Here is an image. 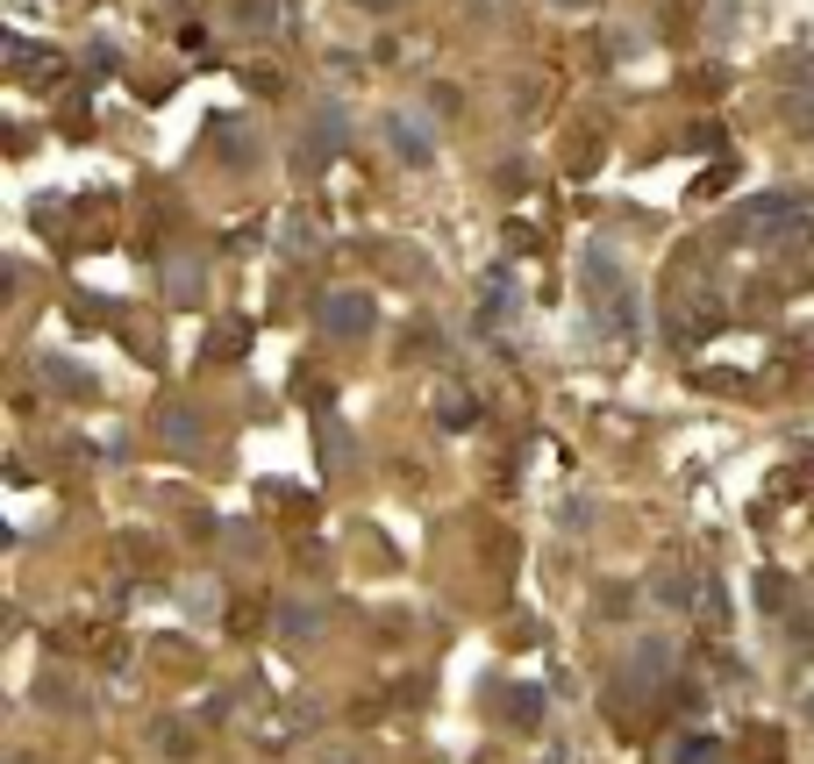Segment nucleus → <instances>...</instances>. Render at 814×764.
Here are the masks:
<instances>
[{
	"label": "nucleus",
	"mask_w": 814,
	"mask_h": 764,
	"mask_svg": "<svg viewBox=\"0 0 814 764\" xmlns=\"http://www.w3.org/2000/svg\"><path fill=\"white\" fill-rule=\"evenodd\" d=\"M586 301H594V322H600V336L614 343V351H628L636 343V301H628V279L614 272V257L608 251H586Z\"/></svg>",
	"instance_id": "obj_1"
},
{
	"label": "nucleus",
	"mask_w": 814,
	"mask_h": 764,
	"mask_svg": "<svg viewBox=\"0 0 814 764\" xmlns=\"http://www.w3.org/2000/svg\"><path fill=\"white\" fill-rule=\"evenodd\" d=\"M807 229V207L786 201V193H758V201L736 207V237L743 243H779V237H800Z\"/></svg>",
	"instance_id": "obj_2"
},
{
	"label": "nucleus",
	"mask_w": 814,
	"mask_h": 764,
	"mask_svg": "<svg viewBox=\"0 0 814 764\" xmlns=\"http://www.w3.org/2000/svg\"><path fill=\"white\" fill-rule=\"evenodd\" d=\"M322 329L329 336H365V329H372V301H365V293H329L322 301Z\"/></svg>",
	"instance_id": "obj_3"
},
{
	"label": "nucleus",
	"mask_w": 814,
	"mask_h": 764,
	"mask_svg": "<svg viewBox=\"0 0 814 764\" xmlns=\"http://www.w3.org/2000/svg\"><path fill=\"white\" fill-rule=\"evenodd\" d=\"M386 137H393V151H400L407 165H429V137L415 129V122H400V115H393V129H386Z\"/></svg>",
	"instance_id": "obj_4"
},
{
	"label": "nucleus",
	"mask_w": 814,
	"mask_h": 764,
	"mask_svg": "<svg viewBox=\"0 0 814 764\" xmlns=\"http://www.w3.org/2000/svg\"><path fill=\"white\" fill-rule=\"evenodd\" d=\"M472 393H443V429H472Z\"/></svg>",
	"instance_id": "obj_5"
},
{
	"label": "nucleus",
	"mask_w": 814,
	"mask_h": 764,
	"mask_svg": "<svg viewBox=\"0 0 814 764\" xmlns=\"http://www.w3.org/2000/svg\"><path fill=\"white\" fill-rule=\"evenodd\" d=\"M243 343H251V329H221V336H215V357H243Z\"/></svg>",
	"instance_id": "obj_6"
},
{
	"label": "nucleus",
	"mask_w": 814,
	"mask_h": 764,
	"mask_svg": "<svg viewBox=\"0 0 814 764\" xmlns=\"http://www.w3.org/2000/svg\"><path fill=\"white\" fill-rule=\"evenodd\" d=\"M51 379H58V386H72V393H86V386H93V379H86L79 365H58V357H51Z\"/></svg>",
	"instance_id": "obj_7"
},
{
	"label": "nucleus",
	"mask_w": 814,
	"mask_h": 764,
	"mask_svg": "<svg viewBox=\"0 0 814 764\" xmlns=\"http://www.w3.org/2000/svg\"><path fill=\"white\" fill-rule=\"evenodd\" d=\"M678 764H714V743H708V736H694V743L678 750Z\"/></svg>",
	"instance_id": "obj_8"
},
{
	"label": "nucleus",
	"mask_w": 814,
	"mask_h": 764,
	"mask_svg": "<svg viewBox=\"0 0 814 764\" xmlns=\"http://www.w3.org/2000/svg\"><path fill=\"white\" fill-rule=\"evenodd\" d=\"M365 8H386V0H365Z\"/></svg>",
	"instance_id": "obj_9"
}]
</instances>
